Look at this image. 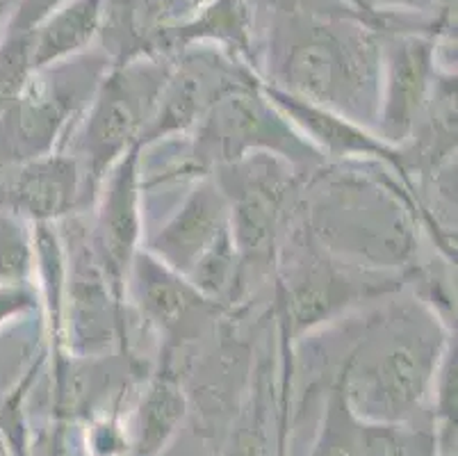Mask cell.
<instances>
[{
  "label": "cell",
  "mask_w": 458,
  "mask_h": 456,
  "mask_svg": "<svg viewBox=\"0 0 458 456\" xmlns=\"http://www.w3.org/2000/svg\"><path fill=\"white\" fill-rule=\"evenodd\" d=\"M267 85L369 125L378 112L381 46L358 25L294 14L278 25Z\"/></svg>",
  "instance_id": "6da1fadb"
},
{
  "label": "cell",
  "mask_w": 458,
  "mask_h": 456,
  "mask_svg": "<svg viewBox=\"0 0 458 456\" xmlns=\"http://www.w3.org/2000/svg\"><path fill=\"white\" fill-rule=\"evenodd\" d=\"M413 208L399 183L353 171L324 176L308 201V236L360 270L408 267L418 249Z\"/></svg>",
  "instance_id": "7a4b0ae2"
},
{
  "label": "cell",
  "mask_w": 458,
  "mask_h": 456,
  "mask_svg": "<svg viewBox=\"0 0 458 456\" xmlns=\"http://www.w3.org/2000/svg\"><path fill=\"white\" fill-rule=\"evenodd\" d=\"M449 342L427 308L390 306L349 351L344 392L369 411L402 416L424 395Z\"/></svg>",
  "instance_id": "3957f363"
},
{
  "label": "cell",
  "mask_w": 458,
  "mask_h": 456,
  "mask_svg": "<svg viewBox=\"0 0 458 456\" xmlns=\"http://www.w3.org/2000/svg\"><path fill=\"white\" fill-rule=\"evenodd\" d=\"M172 71V62L151 56L106 71L82 119L76 153H71L81 165L87 192L98 190L112 167L141 144Z\"/></svg>",
  "instance_id": "277c9868"
},
{
  "label": "cell",
  "mask_w": 458,
  "mask_h": 456,
  "mask_svg": "<svg viewBox=\"0 0 458 456\" xmlns=\"http://www.w3.org/2000/svg\"><path fill=\"white\" fill-rule=\"evenodd\" d=\"M107 69V57L94 53L37 69L14 106L0 116V162L55 153L73 124L85 116Z\"/></svg>",
  "instance_id": "5b68a950"
},
{
  "label": "cell",
  "mask_w": 458,
  "mask_h": 456,
  "mask_svg": "<svg viewBox=\"0 0 458 456\" xmlns=\"http://www.w3.org/2000/svg\"><path fill=\"white\" fill-rule=\"evenodd\" d=\"M194 131V149L187 167L199 171L233 165L256 153L276 156L290 167L322 162V153L265 96L256 78L219 96Z\"/></svg>",
  "instance_id": "8992f818"
},
{
  "label": "cell",
  "mask_w": 458,
  "mask_h": 456,
  "mask_svg": "<svg viewBox=\"0 0 458 456\" xmlns=\"http://www.w3.org/2000/svg\"><path fill=\"white\" fill-rule=\"evenodd\" d=\"M215 181L226 196L242 292L244 276L267 274L276 262L293 167L269 153H256L233 165L216 167Z\"/></svg>",
  "instance_id": "52a82bcc"
},
{
  "label": "cell",
  "mask_w": 458,
  "mask_h": 456,
  "mask_svg": "<svg viewBox=\"0 0 458 456\" xmlns=\"http://www.w3.org/2000/svg\"><path fill=\"white\" fill-rule=\"evenodd\" d=\"M81 231L64 251L60 340L76 358L107 357L123 340V297L116 295L96 258L89 236Z\"/></svg>",
  "instance_id": "ba28073f"
},
{
  "label": "cell",
  "mask_w": 458,
  "mask_h": 456,
  "mask_svg": "<svg viewBox=\"0 0 458 456\" xmlns=\"http://www.w3.org/2000/svg\"><path fill=\"white\" fill-rule=\"evenodd\" d=\"M438 46L431 37L397 35L381 46L377 137L399 146L415 135L438 81Z\"/></svg>",
  "instance_id": "9c48e42d"
},
{
  "label": "cell",
  "mask_w": 458,
  "mask_h": 456,
  "mask_svg": "<svg viewBox=\"0 0 458 456\" xmlns=\"http://www.w3.org/2000/svg\"><path fill=\"white\" fill-rule=\"evenodd\" d=\"M394 288V279L383 281L372 271L360 276L344 270V261L331 256L318 245V249L297 262L287 283H281L283 322L287 333L299 336L353 301L383 295Z\"/></svg>",
  "instance_id": "30bf717a"
},
{
  "label": "cell",
  "mask_w": 458,
  "mask_h": 456,
  "mask_svg": "<svg viewBox=\"0 0 458 456\" xmlns=\"http://www.w3.org/2000/svg\"><path fill=\"white\" fill-rule=\"evenodd\" d=\"M141 149L137 144L110 169L101 183V201L89 231L96 258L116 295L126 299L128 271L141 240Z\"/></svg>",
  "instance_id": "8fae6325"
},
{
  "label": "cell",
  "mask_w": 458,
  "mask_h": 456,
  "mask_svg": "<svg viewBox=\"0 0 458 456\" xmlns=\"http://www.w3.org/2000/svg\"><path fill=\"white\" fill-rule=\"evenodd\" d=\"M128 290L140 315L166 338V349L199 338L206 322L219 311L185 276L166 267L147 249L137 251L128 271Z\"/></svg>",
  "instance_id": "7c38bea8"
},
{
  "label": "cell",
  "mask_w": 458,
  "mask_h": 456,
  "mask_svg": "<svg viewBox=\"0 0 458 456\" xmlns=\"http://www.w3.org/2000/svg\"><path fill=\"white\" fill-rule=\"evenodd\" d=\"M82 169L73 156L48 153L0 167V211L35 224L64 219L81 206Z\"/></svg>",
  "instance_id": "4fadbf2b"
},
{
  "label": "cell",
  "mask_w": 458,
  "mask_h": 456,
  "mask_svg": "<svg viewBox=\"0 0 458 456\" xmlns=\"http://www.w3.org/2000/svg\"><path fill=\"white\" fill-rule=\"evenodd\" d=\"M228 228L226 196L215 178H203L151 237L147 251L174 271L187 276Z\"/></svg>",
  "instance_id": "5bb4252c"
},
{
  "label": "cell",
  "mask_w": 458,
  "mask_h": 456,
  "mask_svg": "<svg viewBox=\"0 0 458 456\" xmlns=\"http://www.w3.org/2000/svg\"><path fill=\"white\" fill-rule=\"evenodd\" d=\"M262 91L272 100L274 106L285 115V119L310 142L322 156L343 158V160H383L386 165L394 167L399 174H403L406 167V151L399 146H390L377 137V133H368L365 125H358L349 121L347 116L327 110L322 106H315L310 100L297 99L278 87L260 82Z\"/></svg>",
  "instance_id": "9a60e30c"
},
{
  "label": "cell",
  "mask_w": 458,
  "mask_h": 456,
  "mask_svg": "<svg viewBox=\"0 0 458 456\" xmlns=\"http://www.w3.org/2000/svg\"><path fill=\"white\" fill-rule=\"evenodd\" d=\"M106 0H62L32 25V65L46 69L85 53L103 32Z\"/></svg>",
  "instance_id": "2e32d148"
},
{
  "label": "cell",
  "mask_w": 458,
  "mask_h": 456,
  "mask_svg": "<svg viewBox=\"0 0 458 456\" xmlns=\"http://www.w3.org/2000/svg\"><path fill=\"white\" fill-rule=\"evenodd\" d=\"M185 400L178 386V379L169 367L157 372L156 382L148 388V395L141 407V443L140 450L151 454L174 432L182 417Z\"/></svg>",
  "instance_id": "e0dca14e"
},
{
  "label": "cell",
  "mask_w": 458,
  "mask_h": 456,
  "mask_svg": "<svg viewBox=\"0 0 458 456\" xmlns=\"http://www.w3.org/2000/svg\"><path fill=\"white\" fill-rule=\"evenodd\" d=\"M32 73V28L14 21L0 44V116L14 106Z\"/></svg>",
  "instance_id": "ac0fdd59"
},
{
  "label": "cell",
  "mask_w": 458,
  "mask_h": 456,
  "mask_svg": "<svg viewBox=\"0 0 458 456\" xmlns=\"http://www.w3.org/2000/svg\"><path fill=\"white\" fill-rule=\"evenodd\" d=\"M35 267V240L26 228V219L0 211V286L28 283Z\"/></svg>",
  "instance_id": "d6986e66"
},
{
  "label": "cell",
  "mask_w": 458,
  "mask_h": 456,
  "mask_svg": "<svg viewBox=\"0 0 458 456\" xmlns=\"http://www.w3.org/2000/svg\"><path fill=\"white\" fill-rule=\"evenodd\" d=\"M37 308V295L30 283H3L0 286V326Z\"/></svg>",
  "instance_id": "ffe728a7"
},
{
  "label": "cell",
  "mask_w": 458,
  "mask_h": 456,
  "mask_svg": "<svg viewBox=\"0 0 458 456\" xmlns=\"http://www.w3.org/2000/svg\"><path fill=\"white\" fill-rule=\"evenodd\" d=\"M368 12H428L445 5L447 0H356Z\"/></svg>",
  "instance_id": "44dd1931"
},
{
  "label": "cell",
  "mask_w": 458,
  "mask_h": 456,
  "mask_svg": "<svg viewBox=\"0 0 458 456\" xmlns=\"http://www.w3.org/2000/svg\"><path fill=\"white\" fill-rule=\"evenodd\" d=\"M62 0H21L19 12H16L14 21L26 28H32L41 16H46L53 7L60 5Z\"/></svg>",
  "instance_id": "7402d4cb"
},
{
  "label": "cell",
  "mask_w": 458,
  "mask_h": 456,
  "mask_svg": "<svg viewBox=\"0 0 458 456\" xmlns=\"http://www.w3.org/2000/svg\"><path fill=\"white\" fill-rule=\"evenodd\" d=\"M322 456H358V452H356V447H352V443L349 441L335 438V441L328 443V445L324 447Z\"/></svg>",
  "instance_id": "603a6c76"
},
{
  "label": "cell",
  "mask_w": 458,
  "mask_h": 456,
  "mask_svg": "<svg viewBox=\"0 0 458 456\" xmlns=\"http://www.w3.org/2000/svg\"><path fill=\"white\" fill-rule=\"evenodd\" d=\"M12 5H14V0H0V23L5 21L7 14H10Z\"/></svg>",
  "instance_id": "cb8c5ba5"
},
{
  "label": "cell",
  "mask_w": 458,
  "mask_h": 456,
  "mask_svg": "<svg viewBox=\"0 0 458 456\" xmlns=\"http://www.w3.org/2000/svg\"><path fill=\"white\" fill-rule=\"evenodd\" d=\"M0 167H3V162H0Z\"/></svg>",
  "instance_id": "d4e9b609"
}]
</instances>
